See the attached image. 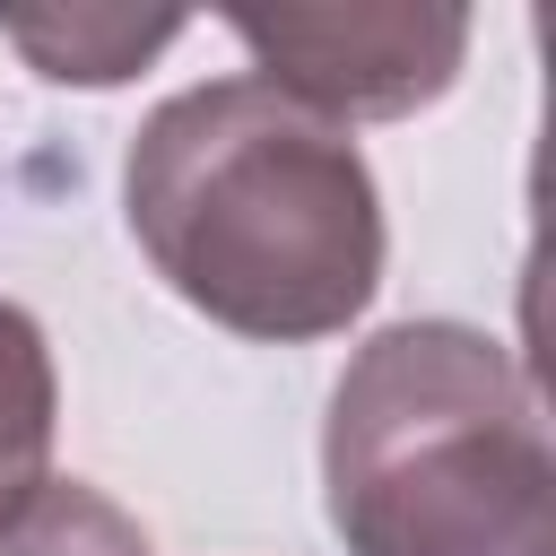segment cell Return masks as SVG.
I'll use <instances>...</instances> for the list:
<instances>
[{"instance_id": "obj_1", "label": "cell", "mask_w": 556, "mask_h": 556, "mask_svg": "<svg viewBox=\"0 0 556 556\" xmlns=\"http://www.w3.org/2000/svg\"><path fill=\"white\" fill-rule=\"evenodd\" d=\"M148 269L235 339H330L382 287V191L365 148L261 78L165 96L122 165Z\"/></svg>"}, {"instance_id": "obj_2", "label": "cell", "mask_w": 556, "mask_h": 556, "mask_svg": "<svg viewBox=\"0 0 556 556\" xmlns=\"http://www.w3.org/2000/svg\"><path fill=\"white\" fill-rule=\"evenodd\" d=\"M321 486L348 556H556L539 391L469 321H391L348 356Z\"/></svg>"}, {"instance_id": "obj_3", "label": "cell", "mask_w": 556, "mask_h": 556, "mask_svg": "<svg viewBox=\"0 0 556 556\" xmlns=\"http://www.w3.org/2000/svg\"><path fill=\"white\" fill-rule=\"evenodd\" d=\"M252 78L321 122H400L434 104L469 61V9H226Z\"/></svg>"}, {"instance_id": "obj_4", "label": "cell", "mask_w": 556, "mask_h": 556, "mask_svg": "<svg viewBox=\"0 0 556 556\" xmlns=\"http://www.w3.org/2000/svg\"><path fill=\"white\" fill-rule=\"evenodd\" d=\"M182 26H191V17H174V9L139 17V9H9V0H0V43H17L26 70L52 78V87H122V78H139Z\"/></svg>"}, {"instance_id": "obj_5", "label": "cell", "mask_w": 556, "mask_h": 556, "mask_svg": "<svg viewBox=\"0 0 556 556\" xmlns=\"http://www.w3.org/2000/svg\"><path fill=\"white\" fill-rule=\"evenodd\" d=\"M0 556H156V547L104 486L43 469L0 504Z\"/></svg>"}, {"instance_id": "obj_6", "label": "cell", "mask_w": 556, "mask_h": 556, "mask_svg": "<svg viewBox=\"0 0 556 556\" xmlns=\"http://www.w3.org/2000/svg\"><path fill=\"white\" fill-rule=\"evenodd\" d=\"M52 417H61L52 348H43L35 313L0 304V504L43 478V460H52Z\"/></svg>"}]
</instances>
